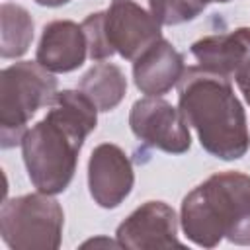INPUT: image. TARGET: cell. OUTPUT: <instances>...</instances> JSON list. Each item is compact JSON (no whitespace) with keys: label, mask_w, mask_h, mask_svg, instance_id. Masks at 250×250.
<instances>
[{"label":"cell","mask_w":250,"mask_h":250,"mask_svg":"<svg viewBox=\"0 0 250 250\" xmlns=\"http://www.w3.org/2000/svg\"><path fill=\"white\" fill-rule=\"evenodd\" d=\"M98 127V107L80 90L57 92L43 119L27 129L21 156L35 189L62 193L76 172L84 141Z\"/></svg>","instance_id":"1"},{"label":"cell","mask_w":250,"mask_h":250,"mask_svg":"<svg viewBox=\"0 0 250 250\" xmlns=\"http://www.w3.org/2000/svg\"><path fill=\"white\" fill-rule=\"evenodd\" d=\"M184 72V55L164 37L133 61V82L145 96L168 94L178 86Z\"/></svg>","instance_id":"12"},{"label":"cell","mask_w":250,"mask_h":250,"mask_svg":"<svg viewBox=\"0 0 250 250\" xmlns=\"http://www.w3.org/2000/svg\"><path fill=\"white\" fill-rule=\"evenodd\" d=\"M39 6H47V8H59V6H64L68 4L70 0H35Z\"/></svg>","instance_id":"18"},{"label":"cell","mask_w":250,"mask_h":250,"mask_svg":"<svg viewBox=\"0 0 250 250\" xmlns=\"http://www.w3.org/2000/svg\"><path fill=\"white\" fill-rule=\"evenodd\" d=\"M86 246H105V248H121V244L117 242V238L115 240H111V238H107V236H98V238H90V240H86V242H82V248H86Z\"/></svg>","instance_id":"17"},{"label":"cell","mask_w":250,"mask_h":250,"mask_svg":"<svg viewBox=\"0 0 250 250\" xmlns=\"http://www.w3.org/2000/svg\"><path fill=\"white\" fill-rule=\"evenodd\" d=\"M180 227L201 248H215L223 238L250 246V176L225 170L197 184L182 199Z\"/></svg>","instance_id":"3"},{"label":"cell","mask_w":250,"mask_h":250,"mask_svg":"<svg viewBox=\"0 0 250 250\" xmlns=\"http://www.w3.org/2000/svg\"><path fill=\"white\" fill-rule=\"evenodd\" d=\"M64 211L55 195L35 191L4 199L0 234L12 250H57L62 242Z\"/></svg>","instance_id":"5"},{"label":"cell","mask_w":250,"mask_h":250,"mask_svg":"<svg viewBox=\"0 0 250 250\" xmlns=\"http://www.w3.org/2000/svg\"><path fill=\"white\" fill-rule=\"evenodd\" d=\"M189 51L201 68L234 80L250 105V27L205 35L191 43Z\"/></svg>","instance_id":"8"},{"label":"cell","mask_w":250,"mask_h":250,"mask_svg":"<svg viewBox=\"0 0 250 250\" xmlns=\"http://www.w3.org/2000/svg\"><path fill=\"white\" fill-rule=\"evenodd\" d=\"M59 82L37 61H20L0 70V146L4 150L21 145L31 117L49 107Z\"/></svg>","instance_id":"4"},{"label":"cell","mask_w":250,"mask_h":250,"mask_svg":"<svg viewBox=\"0 0 250 250\" xmlns=\"http://www.w3.org/2000/svg\"><path fill=\"white\" fill-rule=\"evenodd\" d=\"M135 186L129 154L115 143H100L88 160V189L102 209L119 207Z\"/></svg>","instance_id":"9"},{"label":"cell","mask_w":250,"mask_h":250,"mask_svg":"<svg viewBox=\"0 0 250 250\" xmlns=\"http://www.w3.org/2000/svg\"><path fill=\"white\" fill-rule=\"evenodd\" d=\"M104 12L107 41L125 61H135L162 39V23L154 14L152 0H111Z\"/></svg>","instance_id":"7"},{"label":"cell","mask_w":250,"mask_h":250,"mask_svg":"<svg viewBox=\"0 0 250 250\" xmlns=\"http://www.w3.org/2000/svg\"><path fill=\"white\" fill-rule=\"evenodd\" d=\"M115 238L121 248L129 250H150L182 246L178 238V217L176 211L158 199L141 203L129 213L115 229Z\"/></svg>","instance_id":"10"},{"label":"cell","mask_w":250,"mask_h":250,"mask_svg":"<svg viewBox=\"0 0 250 250\" xmlns=\"http://www.w3.org/2000/svg\"><path fill=\"white\" fill-rule=\"evenodd\" d=\"M207 0H152L154 14L162 25L191 21L207 8Z\"/></svg>","instance_id":"15"},{"label":"cell","mask_w":250,"mask_h":250,"mask_svg":"<svg viewBox=\"0 0 250 250\" xmlns=\"http://www.w3.org/2000/svg\"><path fill=\"white\" fill-rule=\"evenodd\" d=\"M104 18H105V12H94L82 20V29H84L86 41H88V59H92L96 62L107 61L109 57L115 55V51L111 49L107 35H105Z\"/></svg>","instance_id":"16"},{"label":"cell","mask_w":250,"mask_h":250,"mask_svg":"<svg viewBox=\"0 0 250 250\" xmlns=\"http://www.w3.org/2000/svg\"><path fill=\"white\" fill-rule=\"evenodd\" d=\"M207 2H209V4H211V2H215V4H227V2H230V0H207Z\"/></svg>","instance_id":"19"},{"label":"cell","mask_w":250,"mask_h":250,"mask_svg":"<svg viewBox=\"0 0 250 250\" xmlns=\"http://www.w3.org/2000/svg\"><path fill=\"white\" fill-rule=\"evenodd\" d=\"M78 90L94 102L98 111H111L127 94V78L117 64L100 61L84 72Z\"/></svg>","instance_id":"13"},{"label":"cell","mask_w":250,"mask_h":250,"mask_svg":"<svg viewBox=\"0 0 250 250\" xmlns=\"http://www.w3.org/2000/svg\"><path fill=\"white\" fill-rule=\"evenodd\" d=\"M129 127L133 135L150 148L184 154L191 146V133L180 107L162 96H145L131 105Z\"/></svg>","instance_id":"6"},{"label":"cell","mask_w":250,"mask_h":250,"mask_svg":"<svg viewBox=\"0 0 250 250\" xmlns=\"http://www.w3.org/2000/svg\"><path fill=\"white\" fill-rule=\"evenodd\" d=\"M178 107L197 133L205 152L221 160H238L250 148L248 119L232 82L221 74L186 66L178 82Z\"/></svg>","instance_id":"2"},{"label":"cell","mask_w":250,"mask_h":250,"mask_svg":"<svg viewBox=\"0 0 250 250\" xmlns=\"http://www.w3.org/2000/svg\"><path fill=\"white\" fill-rule=\"evenodd\" d=\"M88 59V41L82 23L72 20H53L43 31L35 51V61L53 74H66Z\"/></svg>","instance_id":"11"},{"label":"cell","mask_w":250,"mask_h":250,"mask_svg":"<svg viewBox=\"0 0 250 250\" xmlns=\"http://www.w3.org/2000/svg\"><path fill=\"white\" fill-rule=\"evenodd\" d=\"M33 18L29 12L12 2L0 6V57L20 59L27 53L33 41Z\"/></svg>","instance_id":"14"}]
</instances>
